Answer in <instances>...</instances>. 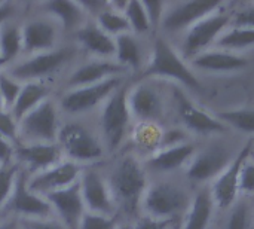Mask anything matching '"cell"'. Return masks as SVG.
<instances>
[{
    "label": "cell",
    "instance_id": "cell-1",
    "mask_svg": "<svg viewBox=\"0 0 254 229\" xmlns=\"http://www.w3.org/2000/svg\"><path fill=\"white\" fill-rule=\"evenodd\" d=\"M101 165L119 218L124 222L135 221L141 213V200L150 182L144 162L124 149Z\"/></svg>",
    "mask_w": 254,
    "mask_h": 229
},
{
    "label": "cell",
    "instance_id": "cell-2",
    "mask_svg": "<svg viewBox=\"0 0 254 229\" xmlns=\"http://www.w3.org/2000/svg\"><path fill=\"white\" fill-rule=\"evenodd\" d=\"M57 143L64 159L80 167L98 165L109 158L95 115L63 116Z\"/></svg>",
    "mask_w": 254,
    "mask_h": 229
},
{
    "label": "cell",
    "instance_id": "cell-3",
    "mask_svg": "<svg viewBox=\"0 0 254 229\" xmlns=\"http://www.w3.org/2000/svg\"><path fill=\"white\" fill-rule=\"evenodd\" d=\"M82 57L83 54L79 46L73 40L67 39L51 51L21 57L18 61L3 70H6L22 83L49 82L58 89V85L64 76Z\"/></svg>",
    "mask_w": 254,
    "mask_h": 229
},
{
    "label": "cell",
    "instance_id": "cell-4",
    "mask_svg": "<svg viewBox=\"0 0 254 229\" xmlns=\"http://www.w3.org/2000/svg\"><path fill=\"white\" fill-rule=\"evenodd\" d=\"M135 79H155L177 86L180 85L192 91L202 89V83L189 63L180 55L171 40L161 34L153 36L147 64Z\"/></svg>",
    "mask_w": 254,
    "mask_h": 229
},
{
    "label": "cell",
    "instance_id": "cell-5",
    "mask_svg": "<svg viewBox=\"0 0 254 229\" xmlns=\"http://www.w3.org/2000/svg\"><path fill=\"white\" fill-rule=\"evenodd\" d=\"M129 82L113 92L95 113L97 125L109 158L125 149L134 127V119L131 116L127 98Z\"/></svg>",
    "mask_w": 254,
    "mask_h": 229
},
{
    "label": "cell",
    "instance_id": "cell-6",
    "mask_svg": "<svg viewBox=\"0 0 254 229\" xmlns=\"http://www.w3.org/2000/svg\"><path fill=\"white\" fill-rule=\"evenodd\" d=\"M192 198L177 182L167 177H150L141 200V213L158 221H173L186 213Z\"/></svg>",
    "mask_w": 254,
    "mask_h": 229
},
{
    "label": "cell",
    "instance_id": "cell-7",
    "mask_svg": "<svg viewBox=\"0 0 254 229\" xmlns=\"http://www.w3.org/2000/svg\"><path fill=\"white\" fill-rule=\"evenodd\" d=\"M155 79H132L128 86V107L134 122L164 125L168 115L170 92Z\"/></svg>",
    "mask_w": 254,
    "mask_h": 229
},
{
    "label": "cell",
    "instance_id": "cell-8",
    "mask_svg": "<svg viewBox=\"0 0 254 229\" xmlns=\"http://www.w3.org/2000/svg\"><path fill=\"white\" fill-rule=\"evenodd\" d=\"M131 79L132 77L129 76H118L100 83L61 91L55 95L57 103L60 106L63 116L95 115L98 109L106 103V100Z\"/></svg>",
    "mask_w": 254,
    "mask_h": 229
},
{
    "label": "cell",
    "instance_id": "cell-9",
    "mask_svg": "<svg viewBox=\"0 0 254 229\" xmlns=\"http://www.w3.org/2000/svg\"><path fill=\"white\" fill-rule=\"evenodd\" d=\"M22 57L51 51L67 40L60 24L51 16L36 10L28 1V10L21 19Z\"/></svg>",
    "mask_w": 254,
    "mask_h": 229
},
{
    "label": "cell",
    "instance_id": "cell-10",
    "mask_svg": "<svg viewBox=\"0 0 254 229\" xmlns=\"http://www.w3.org/2000/svg\"><path fill=\"white\" fill-rule=\"evenodd\" d=\"M61 122L57 97H51L18 121L16 143H57Z\"/></svg>",
    "mask_w": 254,
    "mask_h": 229
},
{
    "label": "cell",
    "instance_id": "cell-11",
    "mask_svg": "<svg viewBox=\"0 0 254 229\" xmlns=\"http://www.w3.org/2000/svg\"><path fill=\"white\" fill-rule=\"evenodd\" d=\"M232 25V16L231 10L225 9L222 6L220 9L211 12L205 18L199 19L196 24H193L189 30H186L182 34L180 45L177 51L180 55L189 61L195 55L210 49L213 45H216L220 34Z\"/></svg>",
    "mask_w": 254,
    "mask_h": 229
},
{
    "label": "cell",
    "instance_id": "cell-12",
    "mask_svg": "<svg viewBox=\"0 0 254 229\" xmlns=\"http://www.w3.org/2000/svg\"><path fill=\"white\" fill-rule=\"evenodd\" d=\"M222 6H225V1L220 0L165 1L162 21L156 34H161L167 39H170V36L183 34L199 19L220 9Z\"/></svg>",
    "mask_w": 254,
    "mask_h": 229
},
{
    "label": "cell",
    "instance_id": "cell-13",
    "mask_svg": "<svg viewBox=\"0 0 254 229\" xmlns=\"http://www.w3.org/2000/svg\"><path fill=\"white\" fill-rule=\"evenodd\" d=\"M118 76L129 75L115 61V58H94L83 55L64 76V79L58 85V92L100 83Z\"/></svg>",
    "mask_w": 254,
    "mask_h": 229
},
{
    "label": "cell",
    "instance_id": "cell-14",
    "mask_svg": "<svg viewBox=\"0 0 254 229\" xmlns=\"http://www.w3.org/2000/svg\"><path fill=\"white\" fill-rule=\"evenodd\" d=\"M27 179L28 176L18 168V176L15 180L13 191L0 218H10L18 221L54 218L49 201L45 197L30 191L27 185Z\"/></svg>",
    "mask_w": 254,
    "mask_h": 229
},
{
    "label": "cell",
    "instance_id": "cell-15",
    "mask_svg": "<svg viewBox=\"0 0 254 229\" xmlns=\"http://www.w3.org/2000/svg\"><path fill=\"white\" fill-rule=\"evenodd\" d=\"M170 101L174 106V110L188 133H195L199 136L220 134L228 130V127L214 115L208 113L198 104H195L182 88L173 85L170 88Z\"/></svg>",
    "mask_w": 254,
    "mask_h": 229
},
{
    "label": "cell",
    "instance_id": "cell-16",
    "mask_svg": "<svg viewBox=\"0 0 254 229\" xmlns=\"http://www.w3.org/2000/svg\"><path fill=\"white\" fill-rule=\"evenodd\" d=\"M79 188L86 207V212L95 215H118L103 165H88L82 168L79 177ZM119 216V215H118Z\"/></svg>",
    "mask_w": 254,
    "mask_h": 229
},
{
    "label": "cell",
    "instance_id": "cell-17",
    "mask_svg": "<svg viewBox=\"0 0 254 229\" xmlns=\"http://www.w3.org/2000/svg\"><path fill=\"white\" fill-rule=\"evenodd\" d=\"M252 151H253V140L247 142L238 151V153L231 161V164L213 180L210 194L217 209L226 210V209H231L237 203V198L240 194V189H238L240 171H241L243 164L250 158Z\"/></svg>",
    "mask_w": 254,
    "mask_h": 229
},
{
    "label": "cell",
    "instance_id": "cell-18",
    "mask_svg": "<svg viewBox=\"0 0 254 229\" xmlns=\"http://www.w3.org/2000/svg\"><path fill=\"white\" fill-rule=\"evenodd\" d=\"M235 158L232 152L222 145H211L198 149L185 168L186 177L195 183L214 180Z\"/></svg>",
    "mask_w": 254,
    "mask_h": 229
},
{
    "label": "cell",
    "instance_id": "cell-19",
    "mask_svg": "<svg viewBox=\"0 0 254 229\" xmlns=\"http://www.w3.org/2000/svg\"><path fill=\"white\" fill-rule=\"evenodd\" d=\"M64 159L58 143H15L13 164L28 177Z\"/></svg>",
    "mask_w": 254,
    "mask_h": 229
},
{
    "label": "cell",
    "instance_id": "cell-20",
    "mask_svg": "<svg viewBox=\"0 0 254 229\" xmlns=\"http://www.w3.org/2000/svg\"><path fill=\"white\" fill-rule=\"evenodd\" d=\"M31 4L36 10L55 19L67 39L91 19L80 0H31Z\"/></svg>",
    "mask_w": 254,
    "mask_h": 229
},
{
    "label": "cell",
    "instance_id": "cell-21",
    "mask_svg": "<svg viewBox=\"0 0 254 229\" xmlns=\"http://www.w3.org/2000/svg\"><path fill=\"white\" fill-rule=\"evenodd\" d=\"M82 168L83 167H80L71 161L63 159L61 162L49 167L48 170L30 176L27 179L28 189L33 191L34 194H39L46 198L51 194H55L58 191H63V189L77 183Z\"/></svg>",
    "mask_w": 254,
    "mask_h": 229
},
{
    "label": "cell",
    "instance_id": "cell-22",
    "mask_svg": "<svg viewBox=\"0 0 254 229\" xmlns=\"http://www.w3.org/2000/svg\"><path fill=\"white\" fill-rule=\"evenodd\" d=\"M153 37H141L134 33H125L115 39L116 42V52L115 61L132 77H138L140 73L144 70L150 48H152Z\"/></svg>",
    "mask_w": 254,
    "mask_h": 229
},
{
    "label": "cell",
    "instance_id": "cell-23",
    "mask_svg": "<svg viewBox=\"0 0 254 229\" xmlns=\"http://www.w3.org/2000/svg\"><path fill=\"white\" fill-rule=\"evenodd\" d=\"M196 151L198 148L195 143L185 142L182 145L159 149L143 162L149 177H167L182 168H186Z\"/></svg>",
    "mask_w": 254,
    "mask_h": 229
},
{
    "label": "cell",
    "instance_id": "cell-24",
    "mask_svg": "<svg viewBox=\"0 0 254 229\" xmlns=\"http://www.w3.org/2000/svg\"><path fill=\"white\" fill-rule=\"evenodd\" d=\"M52 207L54 218L65 229H79V225L86 213V207L82 198V192L79 188V182L51 194L46 197Z\"/></svg>",
    "mask_w": 254,
    "mask_h": 229
},
{
    "label": "cell",
    "instance_id": "cell-25",
    "mask_svg": "<svg viewBox=\"0 0 254 229\" xmlns=\"http://www.w3.org/2000/svg\"><path fill=\"white\" fill-rule=\"evenodd\" d=\"M70 40H73L85 57L94 58H115L116 42L115 37L104 33L94 19H89L80 30H77Z\"/></svg>",
    "mask_w": 254,
    "mask_h": 229
},
{
    "label": "cell",
    "instance_id": "cell-26",
    "mask_svg": "<svg viewBox=\"0 0 254 229\" xmlns=\"http://www.w3.org/2000/svg\"><path fill=\"white\" fill-rule=\"evenodd\" d=\"M188 63L192 70L196 69L208 73H235L249 66V60L246 57L219 48L207 49L190 58Z\"/></svg>",
    "mask_w": 254,
    "mask_h": 229
},
{
    "label": "cell",
    "instance_id": "cell-27",
    "mask_svg": "<svg viewBox=\"0 0 254 229\" xmlns=\"http://www.w3.org/2000/svg\"><path fill=\"white\" fill-rule=\"evenodd\" d=\"M162 133L164 125L150 122H134L125 149L132 152L141 161H146L149 156L159 151Z\"/></svg>",
    "mask_w": 254,
    "mask_h": 229
},
{
    "label": "cell",
    "instance_id": "cell-28",
    "mask_svg": "<svg viewBox=\"0 0 254 229\" xmlns=\"http://www.w3.org/2000/svg\"><path fill=\"white\" fill-rule=\"evenodd\" d=\"M57 92V86L49 82H25L22 83V89L10 112L19 121L24 115L36 109L39 104H42L51 97H55Z\"/></svg>",
    "mask_w": 254,
    "mask_h": 229
},
{
    "label": "cell",
    "instance_id": "cell-29",
    "mask_svg": "<svg viewBox=\"0 0 254 229\" xmlns=\"http://www.w3.org/2000/svg\"><path fill=\"white\" fill-rule=\"evenodd\" d=\"M214 209L216 206L213 203L211 194L207 191L199 192L192 198L180 229H207L211 224Z\"/></svg>",
    "mask_w": 254,
    "mask_h": 229
},
{
    "label": "cell",
    "instance_id": "cell-30",
    "mask_svg": "<svg viewBox=\"0 0 254 229\" xmlns=\"http://www.w3.org/2000/svg\"><path fill=\"white\" fill-rule=\"evenodd\" d=\"M0 52L4 60V69L22 57L21 19L0 27Z\"/></svg>",
    "mask_w": 254,
    "mask_h": 229
},
{
    "label": "cell",
    "instance_id": "cell-31",
    "mask_svg": "<svg viewBox=\"0 0 254 229\" xmlns=\"http://www.w3.org/2000/svg\"><path fill=\"white\" fill-rule=\"evenodd\" d=\"M92 19L95 21V24L104 33H107L109 36H112L115 39L118 36H121V34H125V33H129L131 31L125 13L121 12V10H118V9H115V7H112L109 0H107L106 6Z\"/></svg>",
    "mask_w": 254,
    "mask_h": 229
},
{
    "label": "cell",
    "instance_id": "cell-32",
    "mask_svg": "<svg viewBox=\"0 0 254 229\" xmlns=\"http://www.w3.org/2000/svg\"><path fill=\"white\" fill-rule=\"evenodd\" d=\"M219 49L238 54V51L250 49L254 46V28L247 27H234L226 28L216 42Z\"/></svg>",
    "mask_w": 254,
    "mask_h": 229
},
{
    "label": "cell",
    "instance_id": "cell-33",
    "mask_svg": "<svg viewBox=\"0 0 254 229\" xmlns=\"http://www.w3.org/2000/svg\"><path fill=\"white\" fill-rule=\"evenodd\" d=\"M127 21L129 24L131 33L141 36V37H153L155 31L149 21L146 7L141 0H128L124 9Z\"/></svg>",
    "mask_w": 254,
    "mask_h": 229
},
{
    "label": "cell",
    "instance_id": "cell-34",
    "mask_svg": "<svg viewBox=\"0 0 254 229\" xmlns=\"http://www.w3.org/2000/svg\"><path fill=\"white\" fill-rule=\"evenodd\" d=\"M217 118L228 127L240 133L254 136V107H238L217 113Z\"/></svg>",
    "mask_w": 254,
    "mask_h": 229
},
{
    "label": "cell",
    "instance_id": "cell-35",
    "mask_svg": "<svg viewBox=\"0 0 254 229\" xmlns=\"http://www.w3.org/2000/svg\"><path fill=\"white\" fill-rule=\"evenodd\" d=\"M21 89H22V82H19L16 77L9 75L6 70H0V95H1L4 109H9V110L12 109Z\"/></svg>",
    "mask_w": 254,
    "mask_h": 229
},
{
    "label": "cell",
    "instance_id": "cell-36",
    "mask_svg": "<svg viewBox=\"0 0 254 229\" xmlns=\"http://www.w3.org/2000/svg\"><path fill=\"white\" fill-rule=\"evenodd\" d=\"M28 10V1L22 0H0V27L19 21Z\"/></svg>",
    "mask_w": 254,
    "mask_h": 229
},
{
    "label": "cell",
    "instance_id": "cell-37",
    "mask_svg": "<svg viewBox=\"0 0 254 229\" xmlns=\"http://www.w3.org/2000/svg\"><path fill=\"white\" fill-rule=\"evenodd\" d=\"M16 176H18V167L15 164L0 165V216L7 200L10 198Z\"/></svg>",
    "mask_w": 254,
    "mask_h": 229
},
{
    "label": "cell",
    "instance_id": "cell-38",
    "mask_svg": "<svg viewBox=\"0 0 254 229\" xmlns=\"http://www.w3.org/2000/svg\"><path fill=\"white\" fill-rule=\"evenodd\" d=\"M252 216H250V207L244 201H237L231 207V213L226 221L225 229H252Z\"/></svg>",
    "mask_w": 254,
    "mask_h": 229
},
{
    "label": "cell",
    "instance_id": "cell-39",
    "mask_svg": "<svg viewBox=\"0 0 254 229\" xmlns=\"http://www.w3.org/2000/svg\"><path fill=\"white\" fill-rule=\"evenodd\" d=\"M124 221L115 215V216H107V215H95L86 212L79 229H118V227Z\"/></svg>",
    "mask_w": 254,
    "mask_h": 229
},
{
    "label": "cell",
    "instance_id": "cell-40",
    "mask_svg": "<svg viewBox=\"0 0 254 229\" xmlns=\"http://www.w3.org/2000/svg\"><path fill=\"white\" fill-rule=\"evenodd\" d=\"M0 136L13 145L18 142V119L9 109L0 110Z\"/></svg>",
    "mask_w": 254,
    "mask_h": 229
},
{
    "label": "cell",
    "instance_id": "cell-41",
    "mask_svg": "<svg viewBox=\"0 0 254 229\" xmlns=\"http://www.w3.org/2000/svg\"><path fill=\"white\" fill-rule=\"evenodd\" d=\"M234 27L254 28V1H247L240 4L237 9L231 10Z\"/></svg>",
    "mask_w": 254,
    "mask_h": 229
},
{
    "label": "cell",
    "instance_id": "cell-42",
    "mask_svg": "<svg viewBox=\"0 0 254 229\" xmlns=\"http://www.w3.org/2000/svg\"><path fill=\"white\" fill-rule=\"evenodd\" d=\"M240 194L254 195V159L249 158L240 171V182H238Z\"/></svg>",
    "mask_w": 254,
    "mask_h": 229
},
{
    "label": "cell",
    "instance_id": "cell-43",
    "mask_svg": "<svg viewBox=\"0 0 254 229\" xmlns=\"http://www.w3.org/2000/svg\"><path fill=\"white\" fill-rule=\"evenodd\" d=\"M173 221H158L140 215L135 221L131 222V229H173Z\"/></svg>",
    "mask_w": 254,
    "mask_h": 229
},
{
    "label": "cell",
    "instance_id": "cell-44",
    "mask_svg": "<svg viewBox=\"0 0 254 229\" xmlns=\"http://www.w3.org/2000/svg\"><path fill=\"white\" fill-rule=\"evenodd\" d=\"M144 7H146V12H147V16H149V21L152 24V28L155 31V34L158 33V28H159V24L162 21V15H164V9H165V1H143Z\"/></svg>",
    "mask_w": 254,
    "mask_h": 229
},
{
    "label": "cell",
    "instance_id": "cell-45",
    "mask_svg": "<svg viewBox=\"0 0 254 229\" xmlns=\"http://www.w3.org/2000/svg\"><path fill=\"white\" fill-rule=\"evenodd\" d=\"M24 229H65L55 218H45V219H31V221H21Z\"/></svg>",
    "mask_w": 254,
    "mask_h": 229
},
{
    "label": "cell",
    "instance_id": "cell-46",
    "mask_svg": "<svg viewBox=\"0 0 254 229\" xmlns=\"http://www.w3.org/2000/svg\"><path fill=\"white\" fill-rule=\"evenodd\" d=\"M13 151L15 145L0 136V165L13 164Z\"/></svg>",
    "mask_w": 254,
    "mask_h": 229
},
{
    "label": "cell",
    "instance_id": "cell-47",
    "mask_svg": "<svg viewBox=\"0 0 254 229\" xmlns=\"http://www.w3.org/2000/svg\"><path fill=\"white\" fill-rule=\"evenodd\" d=\"M0 229H24L22 222L10 218H0Z\"/></svg>",
    "mask_w": 254,
    "mask_h": 229
},
{
    "label": "cell",
    "instance_id": "cell-48",
    "mask_svg": "<svg viewBox=\"0 0 254 229\" xmlns=\"http://www.w3.org/2000/svg\"><path fill=\"white\" fill-rule=\"evenodd\" d=\"M118 229H131V222H122V224L118 227Z\"/></svg>",
    "mask_w": 254,
    "mask_h": 229
},
{
    "label": "cell",
    "instance_id": "cell-49",
    "mask_svg": "<svg viewBox=\"0 0 254 229\" xmlns=\"http://www.w3.org/2000/svg\"><path fill=\"white\" fill-rule=\"evenodd\" d=\"M4 106H3V100H1V95H0V110H3Z\"/></svg>",
    "mask_w": 254,
    "mask_h": 229
},
{
    "label": "cell",
    "instance_id": "cell-50",
    "mask_svg": "<svg viewBox=\"0 0 254 229\" xmlns=\"http://www.w3.org/2000/svg\"><path fill=\"white\" fill-rule=\"evenodd\" d=\"M252 229H254V227H253V228H252Z\"/></svg>",
    "mask_w": 254,
    "mask_h": 229
}]
</instances>
